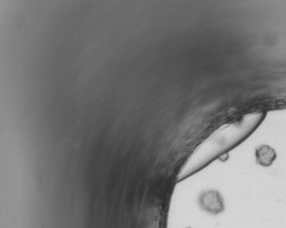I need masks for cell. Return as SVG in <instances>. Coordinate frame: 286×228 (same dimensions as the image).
Listing matches in <instances>:
<instances>
[{
  "instance_id": "obj_1",
  "label": "cell",
  "mask_w": 286,
  "mask_h": 228,
  "mask_svg": "<svg viewBox=\"0 0 286 228\" xmlns=\"http://www.w3.org/2000/svg\"><path fill=\"white\" fill-rule=\"evenodd\" d=\"M200 207L204 211L212 215H218L225 209L223 199L219 193L216 191H208L204 193L200 197Z\"/></svg>"
},
{
  "instance_id": "obj_2",
  "label": "cell",
  "mask_w": 286,
  "mask_h": 228,
  "mask_svg": "<svg viewBox=\"0 0 286 228\" xmlns=\"http://www.w3.org/2000/svg\"><path fill=\"white\" fill-rule=\"evenodd\" d=\"M256 157H257V161L261 165L269 166L276 158V152L271 148L263 146L257 150Z\"/></svg>"
}]
</instances>
